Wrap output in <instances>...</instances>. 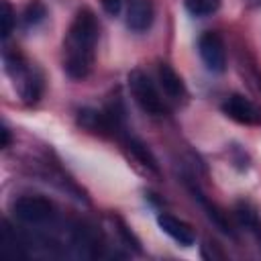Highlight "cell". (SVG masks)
Returning <instances> with one entry per match:
<instances>
[{
  "label": "cell",
  "instance_id": "cell-3",
  "mask_svg": "<svg viewBox=\"0 0 261 261\" xmlns=\"http://www.w3.org/2000/svg\"><path fill=\"white\" fill-rule=\"evenodd\" d=\"M53 212V204L43 196H22L14 202V216L27 224H45Z\"/></svg>",
  "mask_w": 261,
  "mask_h": 261
},
{
  "label": "cell",
  "instance_id": "cell-9",
  "mask_svg": "<svg viewBox=\"0 0 261 261\" xmlns=\"http://www.w3.org/2000/svg\"><path fill=\"white\" fill-rule=\"evenodd\" d=\"M159 84L163 88V92L173 98V100H181L186 96V86L181 82V77L175 73V69L167 63H161L159 65Z\"/></svg>",
  "mask_w": 261,
  "mask_h": 261
},
{
  "label": "cell",
  "instance_id": "cell-8",
  "mask_svg": "<svg viewBox=\"0 0 261 261\" xmlns=\"http://www.w3.org/2000/svg\"><path fill=\"white\" fill-rule=\"evenodd\" d=\"M157 224L165 234H169L173 241H177L184 247H190L196 241V234L190 228V224H186L184 220H179V218H175L171 214H159L157 216Z\"/></svg>",
  "mask_w": 261,
  "mask_h": 261
},
{
  "label": "cell",
  "instance_id": "cell-2",
  "mask_svg": "<svg viewBox=\"0 0 261 261\" xmlns=\"http://www.w3.org/2000/svg\"><path fill=\"white\" fill-rule=\"evenodd\" d=\"M128 88H130L135 102L141 106L143 112H147L149 116H165L167 114V106L147 73H143L141 69H133L128 73Z\"/></svg>",
  "mask_w": 261,
  "mask_h": 261
},
{
  "label": "cell",
  "instance_id": "cell-14",
  "mask_svg": "<svg viewBox=\"0 0 261 261\" xmlns=\"http://www.w3.org/2000/svg\"><path fill=\"white\" fill-rule=\"evenodd\" d=\"M47 16V8H45V4L43 2H39V0H33L27 8H24V22L31 27H35V24H39L43 18Z\"/></svg>",
  "mask_w": 261,
  "mask_h": 261
},
{
  "label": "cell",
  "instance_id": "cell-11",
  "mask_svg": "<svg viewBox=\"0 0 261 261\" xmlns=\"http://www.w3.org/2000/svg\"><path fill=\"white\" fill-rule=\"evenodd\" d=\"M126 147H128V151L147 167V169H151L153 173H159V167H157V161H155V157H153V153L139 141V139H135V137H126Z\"/></svg>",
  "mask_w": 261,
  "mask_h": 261
},
{
  "label": "cell",
  "instance_id": "cell-12",
  "mask_svg": "<svg viewBox=\"0 0 261 261\" xmlns=\"http://www.w3.org/2000/svg\"><path fill=\"white\" fill-rule=\"evenodd\" d=\"M186 8L194 16H210L212 12L218 10L220 0H184Z\"/></svg>",
  "mask_w": 261,
  "mask_h": 261
},
{
  "label": "cell",
  "instance_id": "cell-15",
  "mask_svg": "<svg viewBox=\"0 0 261 261\" xmlns=\"http://www.w3.org/2000/svg\"><path fill=\"white\" fill-rule=\"evenodd\" d=\"M0 22H2V39H8L14 27V10L6 0H2L0 4Z\"/></svg>",
  "mask_w": 261,
  "mask_h": 261
},
{
  "label": "cell",
  "instance_id": "cell-7",
  "mask_svg": "<svg viewBox=\"0 0 261 261\" xmlns=\"http://www.w3.org/2000/svg\"><path fill=\"white\" fill-rule=\"evenodd\" d=\"M10 73H16L20 77V96H22V100L27 104H35L43 94V77L35 69H29L24 63L10 69Z\"/></svg>",
  "mask_w": 261,
  "mask_h": 261
},
{
  "label": "cell",
  "instance_id": "cell-4",
  "mask_svg": "<svg viewBox=\"0 0 261 261\" xmlns=\"http://www.w3.org/2000/svg\"><path fill=\"white\" fill-rule=\"evenodd\" d=\"M198 51H200V57H202L208 71H212V73H222L224 71V67H226V49H224V43H222L218 33L206 31L198 39Z\"/></svg>",
  "mask_w": 261,
  "mask_h": 261
},
{
  "label": "cell",
  "instance_id": "cell-13",
  "mask_svg": "<svg viewBox=\"0 0 261 261\" xmlns=\"http://www.w3.org/2000/svg\"><path fill=\"white\" fill-rule=\"evenodd\" d=\"M237 218H239V222H241L245 228H249V230H253V232H257V234L261 237L259 220H257L255 212H253L249 206H245V204H239V206H237Z\"/></svg>",
  "mask_w": 261,
  "mask_h": 261
},
{
  "label": "cell",
  "instance_id": "cell-10",
  "mask_svg": "<svg viewBox=\"0 0 261 261\" xmlns=\"http://www.w3.org/2000/svg\"><path fill=\"white\" fill-rule=\"evenodd\" d=\"M190 190H192L194 198H196V200L202 204V208L206 210L208 218H210V220H212V222H214V224H216V226H218V228H220L224 234H230V237H234V230L230 228V224H228V220H226L224 212H220V208H216L214 204H210V200H208V198H206V196H204V194H202L198 188H194V186H192Z\"/></svg>",
  "mask_w": 261,
  "mask_h": 261
},
{
  "label": "cell",
  "instance_id": "cell-1",
  "mask_svg": "<svg viewBox=\"0 0 261 261\" xmlns=\"http://www.w3.org/2000/svg\"><path fill=\"white\" fill-rule=\"evenodd\" d=\"M98 43V20L90 10H80L69 24L63 47V69L73 80H84L94 65Z\"/></svg>",
  "mask_w": 261,
  "mask_h": 261
},
{
  "label": "cell",
  "instance_id": "cell-16",
  "mask_svg": "<svg viewBox=\"0 0 261 261\" xmlns=\"http://www.w3.org/2000/svg\"><path fill=\"white\" fill-rule=\"evenodd\" d=\"M102 4L110 14H116L120 10V6H122V0H102Z\"/></svg>",
  "mask_w": 261,
  "mask_h": 261
},
{
  "label": "cell",
  "instance_id": "cell-6",
  "mask_svg": "<svg viewBox=\"0 0 261 261\" xmlns=\"http://www.w3.org/2000/svg\"><path fill=\"white\" fill-rule=\"evenodd\" d=\"M153 4L151 0H128L126 6V27L135 33H143L153 24Z\"/></svg>",
  "mask_w": 261,
  "mask_h": 261
},
{
  "label": "cell",
  "instance_id": "cell-5",
  "mask_svg": "<svg viewBox=\"0 0 261 261\" xmlns=\"http://www.w3.org/2000/svg\"><path fill=\"white\" fill-rule=\"evenodd\" d=\"M222 112L239 124H259L261 108L241 94H232L222 102Z\"/></svg>",
  "mask_w": 261,
  "mask_h": 261
},
{
  "label": "cell",
  "instance_id": "cell-17",
  "mask_svg": "<svg viewBox=\"0 0 261 261\" xmlns=\"http://www.w3.org/2000/svg\"><path fill=\"white\" fill-rule=\"evenodd\" d=\"M8 145H10V130L2 126V147H8Z\"/></svg>",
  "mask_w": 261,
  "mask_h": 261
}]
</instances>
